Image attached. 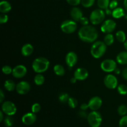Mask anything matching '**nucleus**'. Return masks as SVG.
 I'll list each match as a JSON object with an SVG mask.
<instances>
[{
	"label": "nucleus",
	"instance_id": "f257e3e1",
	"mask_svg": "<svg viewBox=\"0 0 127 127\" xmlns=\"http://www.w3.org/2000/svg\"><path fill=\"white\" fill-rule=\"evenodd\" d=\"M99 33L96 29L92 26H83L78 32V37L81 40L86 43H93L98 38Z\"/></svg>",
	"mask_w": 127,
	"mask_h": 127
},
{
	"label": "nucleus",
	"instance_id": "f03ea898",
	"mask_svg": "<svg viewBox=\"0 0 127 127\" xmlns=\"http://www.w3.org/2000/svg\"><path fill=\"white\" fill-rule=\"evenodd\" d=\"M50 62L47 58L44 57H39L35 60L32 63V69L35 73H42L48 69Z\"/></svg>",
	"mask_w": 127,
	"mask_h": 127
},
{
	"label": "nucleus",
	"instance_id": "7ed1b4c3",
	"mask_svg": "<svg viewBox=\"0 0 127 127\" xmlns=\"http://www.w3.org/2000/svg\"><path fill=\"white\" fill-rule=\"evenodd\" d=\"M107 50V45L104 42L97 41L93 44L91 48V53L94 58H100L105 53Z\"/></svg>",
	"mask_w": 127,
	"mask_h": 127
},
{
	"label": "nucleus",
	"instance_id": "20e7f679",
	"mask_svg": "<svg viewBox=\"0 0 127 127\" xmlns=\"http://www.w3.org/2000/svg\"><path fill=\"white\" fill-rule=\"evenodd\" d=\"M105 12L102 9H96L91 12L89 21L93 25H98L104 22Z\"/></svg>",
	"mask_w": 127,
	"mask_h": 127
},
{
	"label": "nucleus",
	"instance_id": "39448f33",
	"mask_svg": "<svg viewBox=\"0 0 127 127\" xmlns=\"http://www.w3.org/2000/svg\"><path fill=\"white\" fill-rule=\"evenodd\" d=\"M88 122L91 127H99L102 124V115L97 110L93 111L88 114Z\"/></svg>",
	"mask_w": 127,
	"mask_h": 127
},
{
	"label": "nucleus",
	"instance_id": "423d86ee",
	"mask_svg": "<svg viewBox=\"0 0 127 127\" xmlns=\"http://www.w3.org/2000/svg\"><path fill=\"white\" fill-rule=\"evenodd\" d=\"M61 29L62 32L67 34L73 33L77 29V24L76 21L71 20H66L61 24Z\"/></svg>",
	"mask_w": 127,
	"mask_h": 127
},
{
	"label": "nucleus",
	"instance_id": "0eeeda50",
	"mask_svg": "<svg viewBox=\"0 0 127 127\" xmlns=\"http://www.w3.org/2000/svg\"><path fill=\"white\" fill-rule=\"evenodd\" d=\"M1 110L4 114L9 116L14 115L17 112V108L16 105L11 101L4 102L1 105Z\"/></svg>",
	"mask_w": 127,
	"mask_h": 127
},
{
	"label": "nucleus",
	"instance_id": "6e6552de",
	"mask_svg": "<svg viewBox=\"0 0 127 127\" xmlns=\"http://www.w3.org/2000/svg\"><path fill=\"white\" fill-rule=\"evenodd\" d=\"M116 22L112 19H107L102 22L100 30L104 33H111L116 28Z\"/></svg>",
	"mask_w": 127,
	"mask_h": 127
},
{
	"label": "nucleus",
	"instance_id": "1a4fd4ad",
	"mask_svg": "<svg viewBox=\"0 0 127 127\" xmlns=\"http://www.w3.org/2000/svg\"><path fill=\"white\" fill-rule=\"evenodd\" d=\"M100 68L104 72L112 73V72H114L117 68V63L114 60H104L100 64Z\"/></svg>",
	"mask_w": 127,
	"mask_h": 127
},
{
	"label": "nucleus",
	"instance_id": "9d476101",
	"mask_svg": "<svg viewBox=\"0 0 127 127\" xmlns=\"http://www.w3.org/2000/svg\"><path fill=\"white\" fill-rule=\"evenodd\" d=\"M104 85L106 88L110 89H114L117 88L118 80L116 77L111 74L106 75L104 79Z\"/></svg>",
	"mask_w": 127,
	"mask_h": 127
},
{
	"label": "nucleus",
	"instance_id": "9b49d317",
	"mask_svg": "<svg viewBox=\"0 0 127 127\" xmlns=\"http://www.w3.org/2000/svg\"><path fill=\"white\" fill-rule=\"evenodd\" d=\"M16 90L20 95H24L27 94L31 90V85L27 81H22L19 82L16 85Z\"/></svg>",
	"mask_w": 127,
	"mask_h": 127
},
{
	"label": "nucleus",
	"instance_id": "f8f14e48",
	"mask_svg": "<svg viewBox=\"0 0 127 127\" xmlns=\"http://www.w3.org/2000/svg\"><path fill=\"white\" fill-rule=\"evenodd\" d=\"M27 68L25 66L20 64V65L16 66V67L12 69V76L14 78H22L24 77L27 74Z\"/></svg>",
	"mask_w": 127,
	"mask_h": 127
},
{
	"label": "nucleus",
	"instance_id": "ddd939ff",
	"mask_svg": "<svg viewBox=\"0 0 127 127\" xmlns=\"http://www.w3.org/2000/svg\"><path fill=\"white\" fill-rule=\"evenodd\" d=\"M102 104V100L98 96H94L89 100L88 102L89 108L93 111L97 110L100 108Z\"/></svg>",
	"mask_w": 127,
	"mask_h": 127
},
{
	"label": "nucleus",
	"instance_id": "4468645a",
	"mask_svg": "<svg viewBox=\"0 0 127 127\" xmlns=\"http://www.w3.org/2000/svg\"><path fill=\"white\" fill-rule=\"evenodd\" d=\"M65 61L66 63L69 68L75 66L78 62V56L76 53L74 52H69L66 55Z\"/></svg>",
	"mask_w": 127,
	"mask_h": 127
},
{
	"label": "nucleus",
	"instance_id": "2eb2a0df",
	"mask_svg": "<svg viewBox=\"0 0 127 127\" xmlns=\"http://www.w3.org/2000/svg\"><path fill=\"white\" fill-rule=\"evenodd\" d=\"M37 120L35 114L33 112H29L24 114L22 117V122L26 125H31L34 124Z\"/></svg>",
	"mask_w": 127,
	"mask_h": 127
},
{
	"label": "nucleus",
	"instance_id": "dca6fc26",
	"mask_svg": "<svg viewBox=\"0 0 127 127\" xmlns=\"http://www.w3.org/2000/svg\"><path fill=\"white\" fill-rule=\"evenodd\" d=\"M89 73L88 70L84 68H79L74 71V77L76 78L78 81H84L88 78Z\"/></svg>",
	"mask_w": 127,
	"mask_h": 127
},
{
	"label": "nucleus",
	"instance_id": "f3484780",
	"mask_svg": "<svg viewBox=\"0 0 127 127\" xmlns=\"http://www.w3.org/2000/svg\"><path fill=\"white\" fill-rule=\"evenodd\" d=\"M70 15L73 21H76V22H79L81 19L83 17L82 11L79 7H74L73 8H72V9L71 10Z\"/></svg>",
	"mask_w": 127,
	"mask_h": 127
},
{
	"label": "nucleus",
	"instance_id": "a211bd4d",
	"mask_svg": "<svg viewBox=\"0 0 127 127\" xmlns=\"http://www.w3.org/2000/svg\"><path fill=\"white\" fill-rule=\"evenodd\" d=\"M33 52V47L30 43H26L24 45L23 47L21 48V53L24 57H29L31 55Z\"/></svg>",
	"mask_w": 127,
	"mask_h": 127
},
{
	"label": "nucleus",
	"instance_id": "6ab92c4d",
	"mask_svg": "<svg viewBox=\"0 0 127 127\" xmlns=\"http://www.w3.org/2000/svg\"><path fill=\"white\" fill-rule=\"evenodd\" d=\"M11 4L7 1H2L0 2V12L2 14H6L11 10Z\"/></svg>",
	"mask_w": 127,
	"mask_h": 127
},
{
	"label": "nucleus",
	"instance_id": "aec40b11",
	"mask_svg": "<svg viewBox=\"0 0 127 127\" xmlns=\"http://www.w3.org/2000/svg\"><path fill=\"white\" fill-rule=\"evenodd\" d=\"M117 62L120 64H127V51H124L119 53L117 56Z\"/></svg>",
	"mask_w": 127,
	"mask_h": 127
},
{
	"label": "nucleus",
	"instance_id": "412c9836",
	"mask_svg": "<svg viewBox=\"0 0 127 127\" xmlns=\"http://www.w3.org/2000/svg\"><path fill=\"white\" fill-rule=\"evenodd\" d=\"M112 16L114 18L120 19L125 16V11L122 7H117L112 11Z\"/></svg>",
	"mask_w": 127,
	"mask_h": 127
},
{
	"label": "nucleus",
	"instance_id": "4be33fe9",
	"mask_svg": "<svg viewBox=\"0 0 127 127\" xmlns=\"http://www.w3.org/2000/svg\"><path fill=\"white\" fill-rule=\"evenodd\" d=\"M4 86L7 91H13L16 88V85L15 84L14 82L11 79L6 80L4 84Z\"/></svg>",
	"mask_w": 127,
	"mask_h": 127
},
{
	"label": "nucleus",
	"instance_id": "5701e85b",
	"mask_svg": "<svg viewBox=\"0 0 127 127\" xmlns=\"http://www.w3.org/2000/svg\"><path fill=\"white\" fill-rule=\"evenodd\" d=\"M53 71L55 73L59 76H62L65 74V69L64 67L61 64H56L53 68Z\"/></svg>",
	"mask_w": 127,
	"mask_h": 127
},
{
	"label": "nucleus",
	"instance_id": "b1692460",
	"mask_svg": "<svg viewBox=\"0 0 127 127\" xmlns=\"http://www.w3.org/2000/svg\"><path fill=\"white\" fill-rule=\"evenodd\" d=\"M45 78L42 74L38 73L34 77V83L36 85L41 86L44 83Z\"/></svg>",
	"mask_w": 127,
	"mask_h": 127
},
{
	"label": "nucleus",
	"instance_id": "393cba45",
	"mask_svg": "<svg viewBox=\"0 0 127 127\" xmlns=\"http://www.w3.org/2000/svg\"><path fill=\"white\" fill-rule=\"evenodd\" d=\"M115 37H116L117 40L121 43H124L127 40L126 35H125V32L122 31H118L115 34Z\"/></svg>",
	"mask_w": 127,
	"mask_h": 127
},
{
	"label": "nucleus",
	"instance_id": "a878e982",
	"mask_svg": "<svg viewBox=\"0 0 127 127\" xmlns=\"http://www.w3.org/2000/svg\"><path fill=\"white\" fill-rule=\"evenodd\" d=\"M114 42V37L112 33H107L104 37V43L107 46H110L113 44Z\"/></svg>",
	"mask_w": 127,
	"mask_h": 127
},
{
	"label": "nucleus",
	"instance_id": "bb28decb",
	"mask_svg": "<svg viewBox=\"0 0 127 127\" xmlns=\"http://www.w3.org/2000/svg\"><path fill=\"white\" fill-rule=\"evenodd\" d=\"M110 0H97V5L102 9H106L109 7Z\"/></svg>",
	"mask_w": 127,
	"mask_h": 127
},
{
	"label": "nucleus",
	"instance_id": "cd10ccee",
	"mask_svg": "<svg viewBox=\"0 0 127 127\" xmlns=\"http://www.w3.org/2000/svg\"><path fill=\"white\" fill-rule=\"evenodd\" d=\"M69 96L68 94L66 93H62L60 94L59 97H58V99L59 101L62 104H65V103H68V100H69Z\"/></svg>",
	"mask_w": 127,
	"mask_h": 127
},
{
	"label": "nucleus",
	"instance_id": "c85d7f7f",
	"mask_svg": "<svg viewBox=\"0 0 127 127\" xmlns=\"http://www.w3.org/2000/svg\"><path fill=\"white\" fill-rule=\"evenodd\" d=\"M117 112L120 116H125L127 114V106L124 104H122L118 107Z\"/></svg>",
	"mask_w": 127,
	"mask_h": 127
},
{
	"label": "nucleus",
	"instance_id": "c756f323",
	"mask_svg": "<svg viewBox=\"0 0 127 127\" xmlns=\"http://www.w3.org/2000/svg\"><path fill=\"white\" fill-rule=\"evenodd\" d=\"M117 91L120 94L123 95L127 94V86L125 84H120L117 86Z\"/></svg>",
	"mask_w": 127,
	"mask_h": 127
},
{
	"label": "nucleus",
	"instance_id": "7c9ffc66",
	"mask_svg": "<svg viewBox=\"0 0 127 127\" xmlns=\"http://www.w3.org/2000/svg\"><path fill=\"white\" fill-rule=\"evenodd\" d=\"M4 124L6 127H11L14 124V119L11 117V116H7L4 120Z\"/></svg>",
	"mask_w": 127,
	"mask_h": 127
},
{
	"label": "nucleus",
	"instance_id": "2f4dec72",
	"mask_svg": "<svg viewBox=\"0 0 127 127\" xmlns=\"http://www.w3.org/2000/svg\"><path fill=\"white\" fill-rule=\"evenodd\" d=\"M68 104L69 107H71V109H74L78 105V101L75 98L69 97L68 101Z\"/></svg>",
	"mask_w": 127,
	"mask_h": 127
},
{
	"label": "nucleus",
	"instance_id": "473e14b6",
	"mask_svg": "<svg viewBox=\"0 0 127 127\" xmlns=\"http://www.w3.org/2000/svg\"><path fill=\"white\" fill-rule=\"evenodd\" d=\"M95 0H81V4L84 7H90L94 4Z\"/></svg>",
	"mask_w": 127,
	"mask_h": 127
},
{
	"label": "nucleus",
	"instance_id": "72a5a7b5",
	"mask_svg": "<svg viewBox=\"0 0 127 127\" xmlns=\"http://www.w3.org/2000/svg\"><path fill=\"white\" fill-rule=\"evenodd\" d=\"M2 71L4 74L8 75V74H11V73H12V69L11 66H9L6 65L4 66L2 68Z\"/></svg>",
	"mask_w": 127,
	"mask_h": 127
},
{
	"label": "nucleus",
	"instance_id": "f704fd0d",
	"mask_svg": "<svg viewBox=\"0 0 127 127\" xmlns=\"http://www.w3.org/2000/svg\"><path fill=\"white\" fill-rule=\"evenodd\" d=\"M119 127H127V115L122 117L119 122Z\"/></svg>",
	"mask_w": 127,
	"mask_h": 127
},
{
	"label": "nucleus",
	"instance_id": "c9c22d12",
	"mask_svg": "<svg viewBox=\"0 0 127 127\" xmlns=\"http://www.w3.org/2000/svg\"><path fill=\"white\" fill-rule=\"evenodd\" d=\"M40 105L38 103H35V104H33V105L32 106V112L34 114H36V113H38V112H40Z\"/></svg>",
	"mask_w": 127,
	"mask_h": 127
},
{
	"label": "nucleus",
	"instance_id": "e433bc0d",
	"mask_svg": "<svg viewBox=\"0 0 127 127\" xmlns=\"http://www.w3.org/2000/svg\"><path fill=\"white\" fill-rule=\"evenodd\" d=\"M7 21H8V16H7V14L2 13L0 15V23L1 24L6 23Z\"/></svg>",
	"mask_w": 127,
	"mask_h": 127
},
{
	"label": "nucleus",
	"instance_id": "4c0bfd02",
	"mask_svg": "<svg viewBox=\"0 0 127 127\" xmlns=\"http://www.w3.org/2000/svg\"><path fill=\"white\" fill-rule=\"evenodd\" d=\"M67 2L73 6H78L81 2V0H66Z\"/></svg>",
	"mask_w": 127,
	"mask_h": 127
},
{
	"label": "nucleus",
	"instance_id": "58836bf2",
	"mask_svg": "<svg viewBox=\"0 0 127 127\" xmlns=\"http://www.w3.org/2000/svg\"><path fill=\"white\" fill-rule=\"evenodd\" d=\"M118 6V1L117 0H112L110 2V4H109V7L110 9H113L117 8Z\"/></svg>",
	"mask_w": 127,
	"mask_h": 127
},
{
	"label": "nucleus",
	"instance_id": "ea45409f",
	"mask_svg": "<svg viewBox=\"0 0 127 127\" xmlns=\"http://www.w3.org/2000/svg\"><path fill=\"white\" fill-rule=\"evenodd\" d=\"M89 19L86 17H83L81 19L80 21H79L81 24L83 25V26H88V24H89Z\"/></svg>",
	"mask_w": 127,
	"mask_h": 127
},
{
	"label": "nucleus",
	"instance_id": "a19ab883",
	"mask_svg": "<svg viewBox=\"0 0 127 127\" xmlns=\"http://www.w3.org/2000/svg\"><path fill=\"white\" fill-rule=\"evenodd\" d=\"M122 75L124 79L127 81V67L123 69L122 71Z\"/></svg>",
	"mask_w": 127,
	"mask_h": 127
},
{
	"label": "nucleus",
	"instance_id": "79ce46f5",
	"mask_svg": "<svg viewBox=\"0 0 127 127\" xmlns=\"http://www.w3.org/2000/svg\"><path fill=\"white\" fill-rule=\"evenodd\" d=\"M79 115L82 118H88V114L84 110H81L79 112Z\"/></svg>",
	"mask_w": 127,
	"mask_h": 127
},
{
	"label": "nucleus",
	"instance_id": "37998d69",
	"mask_svg": "<svg viewBox=\"0 0 127 127\" xmlns=\"http://www.w3.org/2000/svg\"><path fill=\"white\" fill-rule=\"evenodd\" d=\"M80 108L81 110H84V111H86V110L89 108V105H88V104L83 103V104H82L81 105Z\"/></svg>",
	"mask_w": 127,
	"mask_h": 127
},
{
	"label": "nucleus",
	"instance_id": "c03bdc74",
	"mask_svg": "<svg viewBox=\"0 0 127 127\" xmlns=\"http://www.w3.org/2000/svg\"><path fill=\"white\" fill-rule=\"evenodd\" d=\"M4 99V94L3 91L1 89L0 90V102L2 103Z\"/></svg>",
	"mask_w": 127,
	"mask_h": 127
},
{
	"label": "nucleus",
	"instance_id": "a18cd8bd",
	"mask_svg": "<svg viewBox=\"0 0 127 127\" xmlns=\"http://www.w3.org/2000/svg\"><path fill=\"white\" fill-rule=\"evenodd\" d=\"M105 10V14H107V15H112V11H111V9H109V8L106 9Z\"/></svg>",
	"mask_w": 127,
	"mask_h": 127
},
{
	"label": "nucleus",
	"instance_id": "49530a36",
	"mask_svg": "<svg viewBox=\"0 0 127 127\" xmlns=\"http://www.w3.org/2000/svg\"><path fill=\"white\" fill-rule=\"evenodd\" d=\"M77 81L78 80H77L76 78L75 77H73V78H71V79H70V81L72 84H74V83H76Z\"/></svg>",
	"mask_w": 127,
	"mask_h": 127
},
{
	"label": "nucleus",
	"instance_id": "de8ad7c7",
	"mask_svg": "<svg viewBox=\"0 0 127 127\" xmlns=\"http://www.w3.org/2000/svg\"><path fill=\"white\" fill-rule=\"evenodd\" d=\"M3 119H4V116H3V112L2 110L0 111V122H2L3 121Z\"/></svg>",
	"mask_w": 127,
	"mask_h": 127
},
{
	"label": "nucleus",
	"instance_id": "09e8293b",
	"mask_svg": "<svg viewBox=\"0 0 127 127\" xmlns=\"http://www.w3.org/2000/svg\"><path fill=\"white\" fill-rule=\"evenodd\" d=\"M114 72L115 73V74H120V70L119 69V68H116V69H115V70L114 71Z\"/></svg>",
	"mask_w": 127,
	"mask_h": 127
},
{
	"label": "nucleus",
	"instance_id": "8fccbe9b",
	"mask_svg": "<svg viewBox=\"0 0 127 127\" xmlns=\"http://www.w3.org/2000/svg\"><path fill=\"white\" fill-rule=\"evenodd\" d=\"M124 7H125V9H126V11H127V0H124Z\"/></svg>",
	"mask_w": 127,
	"mask_h": 127
},
{
	"label": "nucleus",
	"instance_id": "3c124183",
	"mask_svg": "<svg viewBox=\"0 0 127 127\" xmlns=\"http://www.w3.org/2000/svg\"><path fill=\"white\" fill-rule=\"evenodd\" d=\"M124 47H125L126 51H127V40L124 42Z\"/></svg>",
	"mask_w": 127,
	"mask_h": 127
}]
</instances>
